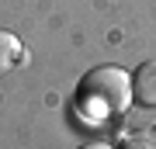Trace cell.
Segmentation results:
<instances>
[{
  "mask_svg": "<svg viewBox=\"0 0 156 149\" xmlns=\"http://www.w3.org/2000/svg\"><path fill=\"white\" fill-rule=\"evenodd\" d=\"M122 149H156V132H135V135H128Z\"/></svg>",
  "mask_w": 156,
  "mask_h": 149,
  "instance_id": "4",
  "label": "cell"
},
{
  "mask_svg": "<svg viewBox=\"0 0 156 149\" xmlns=\"http://www.w3.org/2000/svg\"><path fill=\"white\" fill-rule=\"evenodd\" d=\"M132 101L146 111H156V59L142 62L132 76Z\"/></svg>",
  "mask_w": 156,
  "mask_h": 149,
  "instance_id": "2",
  "label": "cell"
},
{
  "mask_svg": "<svg viewBox=\"0 0 156 149\" xmlns=\"http://www.w3.org/2000/svg\"><path fill=\"white\" fill-rule=\"evenodd\" d=\"M76 104L87 122L118 118L132 104V76L118 66H101L94 73H87L76 87Z\"/></svg>",
  "mask_w": 156,
  "mask_h": 149,
  "instance_id": "1",
  "label": "cell"
},
{
  "mask_svg": "<svg viewBox=\"0 0 156 149\" xmlns=\"http://www.w3.org/2000/svg\"><path fill=\"white\" fill-rule=\"evenodd\" d=\"M80 149H111V146H108V142H83Z\"/></svg>",
  "mask_w": 156,
  "mask_h": 149,
  "instance_id": "5",
  "label": "cell"
},
{
  "mask_svg": "<svg viewBox=\"0 0 156 149\" xmlns=\"http://www.w3.org/2000/svg\"><path fill=\"white\" fill-rule=\"evenodd\" d=\"M17 62H21V42H17V35L0 31V76L11 73Z\"/></svg>",
  "mask_w": 156,
  "mask_h": 149,
  "instance_id": "3",
  "label": "cell"
}]
</instances>
